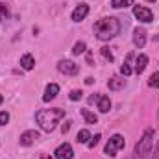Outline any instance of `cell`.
<instances>
[{"instance_id": "3957f363", "label": "cell", "mask_w": 159, "mask_h": 159, "mask_svg": "<svg viewBox=\"0 0 159 159\" xmlns=\"http://www.w3.org/2000/svg\"><path fill=\"white\" fill-rule=\"evenodd\" d=\"M152 144H154V129H152V128H146L144 133H143V137H141L139 143L135 144V150H133L135 159H144L146 157V156L150 154V150H152Z\"/></svg>"}, {"instance_id": "8fae6325", "label": "cell", "mask_w": 159, "mask_h": 159, "mask_svg": "<svg viewBox=\"0 0 159 159\" xmlns=\"http://www.w3.org/2000/svg\"><path fill=\"white\" fill-rule=\"evenodd\" d=\"M133 43L139 48H143L146 44V32L143 28H135V32H133Z\"/></svg>"}, {"instance_id": "1f68e13d", "label": "cell", "mask_w": 159, "mask_h": 159, "mask_svg": "<svg viewBox=\"0 0 159 159\" xmlns=\"http://www.w3.org/2000/svg\"><path fill=\"white\" fill-rule=\"evenodd\" d=\"M148 2H156V0H148Z\"/></svg>"}, {"instance_id": "52a82bcc", "label": "cell", "mask_w": 159, "mask_h": 159, "mask_svg": "<svg viewBox=\"0 0 159 159\" xmlns=\"http://www.w3.org/2000/svg\"><path fill=\"white\" fill-rule=\"evenodd\" d=\"M56 159H72L74 157V152H72V146L69 143H63L61 146H57V150L54 152Z\"/></svg>"}, {"instance_id": "4fadbf2b", "label": "cell", "mask_w": 159, "mask_h": 159, "mask_svg": "<svg viewBox=\"0 0 159 159\" xmlns=\"http://www.w3.org/2000/svg\"><path fill=\"white\" fill-rule=\"evenodd\" d=\"M146 65H148V57H146L144 54L137 56V59H135V72H137V74H143L144 69H146Z\"/></svg>"}, {"instance_id": "5b68a950", "label": "cell", "mask_w": 159, "mask_h": 159, "mask_svg": "<svg viewBox=\"0 0 159 159\" xmlns=\"http://www.w3.org/2000/svg\"><path fill=\"white\" fill-rule=\"evenodd\" d=\"M57 70H59L61 74H65V76H76L80 72V67L74 61H70V59H61V61L57 63Z\"/></svg>"}, {"instance_id": "f546056e", "label": "cell", "mask_w": 159, "mask_h": 159, "mask_svg": "<svg viewBox=\"0 0 159 159\" xmlns=\"http://www.w3.org/2000/svg\"><path fill=\"white\" fill-rule=\"evenodd\" d=\"M2 102H4V96H2V94H0V104H2Z\"/></svg>"}, {"instance_id": "30bf717a", "label": "cell", "mask_w": 159, "mask_h": 159, "mask_svg": "<svg viewBox=\"0 0 159 159\" xmlns=\"http://www.w3.org/2000/svg\"><path fill=\"white\" fill-rule=\"evenodd\" d=\"M57 93H59V85H57V83H48L46 89H44L43 100H44V102H50V100H54V98L57 96Z\"/></svg>"}, {"instance_id": "7a4b0ae2", "label": "cell", "mask_w": 159, "mask_h": 159, "mask_svg": "<svg viewBox=\"0 0 159 159\" xmlns=\"http://www.w3.org/2000/svg\"><path fill=\"white\" fill-rule=\"evenodd\" d=\"M63 117H65V109H59V107H56V109H41V111L35 113V120L41 126V129H44L48 133L56 129L57 122Z\"/></svg>"}, {"instance_id": "9a60e30c", "label": "cell", "mask_w": 159, "mask_h": 159, "mask_svg": "<svg viewBox=\"0 0 159 159\" xmlns=\"http://www.w3.org/2000/svg\"><path fill=\"white\" fill-rule=\"evenodd\" d=\"M98 109H100V113H107L109 109H111V100H109V96H98Z\"/></svg>"}, {"instance_id": "2e32d148", "label": "cell", "mask_w": 159, "mask_h": 159, "mask_svg": "<svg viewBox=\"0 0 159 159\" xmlns=\"http://www.w3.org/2000/svg\"><path fill=\"white\" fill-rule=\"evenodd\" d=\"M89 139H91V133H89V129H80V131H78V137H76V141H78L80 144H87V143H89Z\"/></svg>"}, {"instance_id": "7402d4cb", "label": "cell", "mask_w": 159, "mask_h": 159, "mask_svg": "<svg viewBox=\"0 0 159 159\" xmlns=\"http://www.w3.org/2000/svg\"><path fill=\"white\" fill-rule=\"evenodd\" d=\"M120 72H122V76H129L133 70H131V67H129V59L128 61H124V65L120 67Z\"/></svg>"}, {"instance_id": "ba28073f", "label": "cell", "mask_w": 159, "mask_h": 159, "mask_svg": "<svg viewBox=\"0 0 159 159\" xmlns=\"http://www.w3.org/2000/svg\"><path fill=\"white\" fill-rule=\"evenodd\" d=\"M37 139H39V131L28 129V131H24V133L20 135V144H22V146H30V144H34Z\"/></svg>"}, {"instance_id": "d4e9b609", "label": "cell", "mask_w": 159, "mask_h": 159, "mask_svg": "<svg viewBox=\"0 0 159 159\" xmlns=\"http://www.w3.org/2000/svg\"><path fill=\"white\" fill-rule=\"evenodd\" d=\"M9 122V113L7 111H2L0 113V126H4V124H7Z\"/></svg>"}, {"instance_id": "f1b7e54d", "label": "cell", "mask_w": 159, "mask_h": 159, "mask_svg": "<svg viewBox=\"0 0 159 159\" xmlns=\"http://www.w3.org/2000/svg\"><path fill=\"white\" fill-rule=\"evenodd\" d=\"M41 159H52V157H50V156H43Z\"/></svg>"}, {"instance_id": "6da1fadb", "label": "cell", "mask_w": 159, "mask_h": 159, "mask_svg": "<svg viewBox=\"0 0 159 159\" xmlns=\"http://www.w3.org/2000/svg\"><path fill=\"white\" fill-rule=\"evenodd\" d=\"M120 34V22L115 17H106L94 22V35L100 41H109Z\"/></svg>"}, {"instance_id": "ac0fdd59", "label": "cell", "mask_w": 159, "mask_h": 159, "mask_svg": "<svg viewBox=\"0 0 159 159\" xmlns=\"http://www.w3.org/2000/svg\"><path fill=\"white\" fill-rule=\"evenodd\" d=\"M131 4H133V0H111V7H115V9L128 7V6H131Z\"/></svg>"}, {"instance_id": "484cf974", "label": "cell", "mask_w": 159, "mask_h": 159, "mask_svg": "<svg viewBox=\"0 0 159 159\" xmlns=\"http://www.w3.org/2000/svg\"><path fill=\"white\" fill-rule=\"evenodd\" d=\"M102 56H104L107 61H113V54H111V50H109V48H102Z\"/></svg>"}, {"instance_id": "e0dca14e", "label": "cell", "mask_w": 159, "mask_h": 159, "mask_svg": "<svg viewBox=\"0 0 159 159\" xmlns=\"http://www.w3.org/2000/svg\"><path fill=\"white\" fill-rule=\"evenodd\" d=\"M81 115H83V119L87 120L89 124H96V122H98V117H96L94 113H91L89 109H81Z\"/></svg>"}, {"instance_id": "5bb4252c", "label": "cell", "mask_w": 159, "mask_h": 159, "mask_svg": "<svg viewBox=\"0 0 159 159\" xmlns=\"http://www.w3.org/2000/svg\"><path fill=\"white\" fill-rule=\"evenodd\" d=\"M20 65H22V69H24V70H32V69H34V65H35L34 56H32V54H24V56L20 57Z\"/></svg>"}, {"instance_id": "8992f818", "label": "cell", "mask_w": 159, "mask_h": 159, "mask_svg": "<svg viewBox=\"0 0 159 159\" xmlns=\"http://www.w3.org/2000/svg\"><path fill=\"white\" fill-rule=\"evenodd\" d=\"M133 15H135L141 22H144V24H148V22L154 20L152 9H148V7H144V6H135V7H133Z\"/></svg>"}, {"instance_id": "7c38bea8", "label": "cell", "mask_w": 159, "mask_h": 159, "mask_svg": "<svg viewBox=\"0 0 159 159\" xmlns=\"http://www.w3.org/2000/svg\"><path fill=\"white\" fill-rule=\"evenodd\" d=\"M107 87L113 89V91L124 89L126 87V80L122 78V76H113V78H109V81H107Z\"/></svg>"}, {"instance_id": "ffe728a7", "label": "cell", "mask_w": 159, "mask_h": 159, "mask_svg": "<svg viewBox=\"0 0 159 159\" xmlns=\"http://www.w3.org/2000/svg\"><path fill=\"white\" fill-rule=\"evenodd\" d=\"M148 85H150V87H154V89H157V87H159V72H154V74L150 76Z\"/></svg>"}, {"instance_id": "44dd1931", "label": "cell", "mask_w": 159, "mask_h": 159, "mask_svg": "<svg viewBox=\"0 0 159 159\" xmlns=\"http://www.w3.org/2000/svg\"><path fill=\"white\" fill-rule=\"evenodd\" d=\"M69 98H70L72 102H78V100H81V98H83V93H81V91H78V89H74V91H70Z\"/></svg>"}, {"instance_id": "cb8c5ba5", "label": "cell", "mask_w": 159, "mask_h": 159, "mask_svg": "<svg viewBox=\"0 0 159 159\" xmlns=\"http://www.w3.org/2000/svg\"><path fill=\"white\" fill-rule=\"evenodd\" d=\"M100 139H102V135H100V133H96L94 137H91V141L87 143V146H89V148H94V146L98 144V141H100Z\"/></svg>"}, {"instance_id": "4dcf8cb0", "label": "cell", "mask_w": 159, "mask_h": 159, "mask_svg": "<svg viewBox=\"0 0 159 159\" xmlns=\"http://www.w3.org/2000/svg\"><path fill=\"white\" fill-rule=\"evenodd\" d=\"M154 39H156V41H159V35H156V37H154Z\"/></svg>"}, {"instance_id": "4316f807", "label": "cell", "mask_w": 159, "mask_h": 159, "mask_svg": "<svg viewBox=\"0 0 159 159\" xmlns=\"http://www.w3.org/2000/svg\"><path fill=\"white\" fill-rule=\"evenodd\" d=\"M70 124H72V122H70V120H67V122L61 126V131H63V133H67V131L70 129Z\"/></svg>"}, {"instance_id": "d6986e66", "label": "cell", "mask_w": 159, "mask_h": 159, "mask_svg": "<svg viewBox=\"0 0 159 159\" xmlns=\"http://www.w3.org/2000/svg\"><path fill=\"white\" fill-rule=\"evenodd\" d=\"M85 52V43L83 41H78L76 44H74V48H72V54L74 56H80V54H83Z\"/></svg>"}, {"instance_id": "603a6c76", "label": "cell", "mask_w": 159, "mask_h": 159, "mask_svg": "<svg viewBox=\"0 0 159 159\" xmlns=\"http://www.w3.org/2000/svg\"><path fill=\"white\" fill-rule=\"evenodd\" d=\"M7 17H9V11H7V7H6L4 4H0V22L7 20Z\"/></svg>"}, {"instance_id": "9c48e42d", "label": "cell", "mask_w": 159, "mask_h": 159, "mask_svg": "<svg viewBox=\"0 0 159 159\" xmlns=\"http://www.w3.org/2000/svg\"><path fill=\"white\" fill-rule=\"evenodd\" d=\"M87 15H89V6H87V4H80L78 7L72 11V20H74V22H80V20H83Z\"/></svg>"}, {"instance_id": "277c9868", "label": "cell", "mask_w": 159, "mask_h": 159, "mask_svg": "<svg viewBox=\"0 0 159 159\" xmlns=\"http://www.w3.org/2000/svg\"><path fill=\"white\" fill-rule=\"evenodd\" d=\"M124 144H126V141H124V137L122 135H113L109 141H107V144H106V154L109 156V157H115L117 156V150L120 148H124Z\"/></svg>"}, {"instance_id": "83f0119b", "label": "cell", "mask_w": 159, "mask_h": 159, "mask_svg": "<svg viewBox=\"0 0 159 159\" xmlns=\"http://www.w3.org/2000/svg\"><path fill=\"white\" fill-rule=\"evenodd\" d=\"M152 159H159V143H157V146H156V150H154V156H152Z\"/></svg>"}]
</instances>
